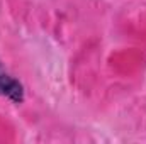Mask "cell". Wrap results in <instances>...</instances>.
<instances>
[{
	"mask_svg": "<svg viewBox=\"0 0 146 144\" xmlns=\"http://www.w3.org/2000/svg\"><path fill=\"white\" fill-rule=\"evenodd\" d=\"M0 97L9 98L12 104H22L26 98L24 85L3 66L0 61Z\"/></svg>",
	"mask_w": 146,
	"mask_h": 144,
	"instance_id": "obj_1",
	"label": "cell"
}]
</instances>
